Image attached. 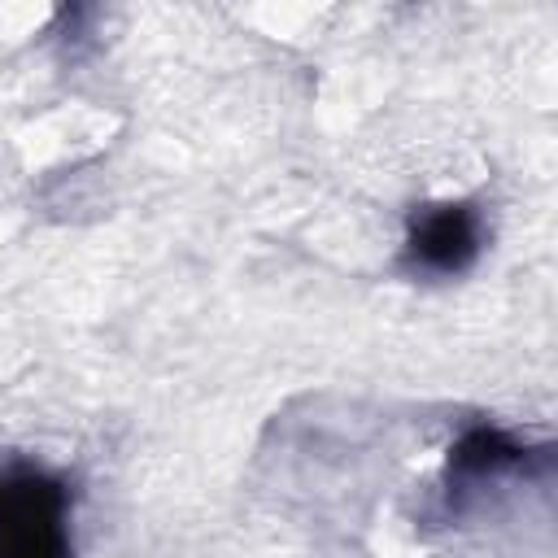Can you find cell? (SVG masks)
Segmentation results:
<instances>
[{"label":"cell","mask_w":558,"mask_h":558,"mask_svg":"<svg viewBox=\"0 0 558 558\" xmlns=\"http://www.w3.org/2000/svg\"><path fill=\"white\" fill-rule=\"evenodd\" d=\"M0 558H70V484L57 471L0 466Z\"/></svg>","instance_id":"obj_1"},{"label":"cell","mask_w":558,"mask_h":558,"mask_svg":"<svg viewBox=\"0 0 558 558\" xmlns=\"http://www.w3.org/2000/svg\"><path fill=\"white\" fill-rule=\"evenodd\" d=\"M523 462H527V449L510 432H501V427H466L449 445V462H445V497H449V506H462V497L475 493L484 480L519 471Z\"/></svg>","instance_id":"obj_3"},{"label":"cell","mask_w":558,"mask_h":558,"mask_svg":"<svg viewBox=\"0 0 558 558\" xmlns=\"http://www.w3.org/2000/svg\"><path fill=\"white\" fill-rule=\"evenodd\" d=\"M484 253V214L471 201L418 205L405 218L401 266L423 279H453L475 266Z\"/></svg>","instance_id":"obj_2"}]
</instances>
